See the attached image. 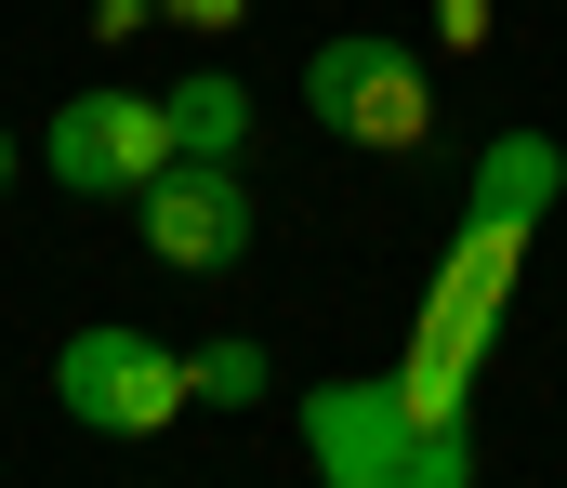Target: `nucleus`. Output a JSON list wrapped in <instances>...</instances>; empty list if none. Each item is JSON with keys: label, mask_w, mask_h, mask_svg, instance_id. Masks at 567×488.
<instances>
[{"label": "nucleus", "mask_w": 567, "mask_h": 488, "mask_svg": "<svg viewBox=\"0 0 567 488\" xmlns=\"http://www.w3.org/2000/svg\"><path fill=\"white\" fill-rule=\"evenodd\" d=\"M555 133H502L488 172H475V198H462V238H449V278H435L423 330H410V370H396V396H410V423H462V396H475V356H488V330H502V291H515V251H528V225L555 211Z\"/></svg>", "instance_id": "f257e3e1"}, {"label": "nucleus", "mask_w": 567, "mask_h": 488, "mask_svg": "<svg viewBox=\"0 0 567 488\" xmlns=\"http://www.w3.org/2000/svg\"><path fill=\"white\" fill-rule=\"evenodd\" d=\"M303 463H317V488H475V436L410 423L396 383H330L303 409Z\"/></svg>", "instance_id": "f03ea898"}, {"label": "nucleus", "mask_w": 567, "mask_h": 488, "mask_svg": "<svg viewBox=\"0 0 567 488\" xmlns=\"http://www.w3.org/2000/svg\"><path fill=\"white\" fill-rule=\"evenodd\" d=\"M303 106H317L343 146H370V159H423V146H435L423 53H410V40H370V27H343V40L303 53Z\"/></svg>", "instance_id": "7ed1b4c3"}, {"label": "nucleus", "mask_w": 567, "mask_h": 488, "mask_svg": "<svg viewBox=\"0 0 567 488\" xmlns=\"http://www.w3.org/2000/svg\"><path fill=\"white\" fill-rule=\"evenodd\" d=\"M53 396H66V423H93V436H172V409H185V343H145V330H66V356H53Z\"/></svg>", "instance_id": "20e7f679"}, {"label": "nucleus", "mask_w": 567, "mask_h": 488, "mask_svg": "<svg viewBox=\"0 0 567 488\" xmlns=\"http://www.w3.org/2000/svg\"><path fill=\"white\" fill-rule=\"evenodd\" d=\"M40 172H53L66 198H145V185L172 172V106L106 80V93L53 106V133H40Z\"/></svg>", "instance_id": "39448f33"}, {"label": "nucleus", "mask_w": 567, "mask_h": 488, "mask_svg": "<svg viewBox=\"0 0 567 488\" xmlns=\"http://www.w3.org/2000/svg\"><path fill=\"white\" fill-rule=\"evenodd\" d=\"M133 225H145V264H172V278H225V264L251 251V185H238V159H172L133 198Z\"/></svg>", "instance_id": "423d86ee"}, {"label": "nucleus", "mask_w": 567, "mask_h": 488, "mask_svg": "<svg viewBox=\"0 0 567 488\" xmlns=\"http://www.w3.org/2000/svg\"><path fill=\"white\" fill-rule=\"evenodd\" d=\"M158 106H172V159H238V133H251V93H238L225 66H198V80H172Z\"/></svg>", "instance_id": "0eeeda50"}, {"label": "nucleus", "mask_w": 567, "mask_h": 488, "mask_svg": "<svg viewBox=\"0 0 567 488\" xmlns=\"http://www.w3.org/2000/svg\"><path fill=\"white\" fill-rule=\"evenodd\" d=\"M185 396L251 409V396H265V343H185Z\"/></svg>", "instance_id": "6e6552de"}, {"label": "nucleus", "mask_w": 567, "mask_h": 488, "mask_svg": "<svg viewBox=\"0 0 567 488\" xmlns=\"http://www.w3.org/2000/svg\"><path fill=\"white\" fill-rule=\"evenodd\" d=\"M158 13H172V27H185V40H225V27H238V13H251V0H158Z\"/></svg>", "instance_id": "1a4fd4ad"}, {"label": "nucleus", "mask_w": 567, "mask_h": 488, "mask_svg": "<svg viewBox=\"0 0 567 488\" xmlns=\"http://www.w3.org/2000/svg\"><path fill=\"white\" fill-rule=\"evenodd\" d=\"M145 13H158V0H93V40H133Z\"/></svg>", "instance_id": "9d476101"}, {"label": "nucleus", "mask_w": 567, "mask_h": 488, "mask_svg": "<svg viewBox=\"0 0 567 488\" xmlns=\"http://www.w3.org/2000/svg\"><path fill=\"white\" fill-rule=\"evenodd\" d=\"M0 198H13V133H0Z\"/></svg>", "instance_id": "9b49d317"}]
</instances>
